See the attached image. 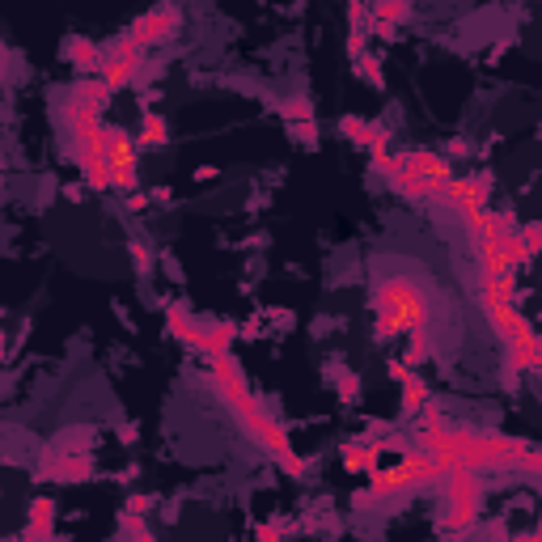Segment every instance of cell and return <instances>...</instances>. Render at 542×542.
Returning a JSON list of instances; mask_svg holds the SVG:
<instances>
[{
  "label": "cell",
  "mask_w": 542,
  "mask_h": 542,
  "mask_svg": "<svg viewBox=\"0 0 542 542\" xmlns=\"http://www.w3.org/2000/svg\"><path fill=\"white\" fill-rule=\"evenodd\" d=\"M513 542H542V534L538 530H521V534H513Z\"/></svg>",
  "instance_id": "e575fe53"
},
{
  "label": "cell",
  "mask_w": 542,
  "mask_h": 542,
  "mask_svg": "<svg viewBox=\"0 0 542 542\" xmlns=\"http://www.w3.org/2000/svg\"><path fill=\"white\" fill-rule=\"evenodd\" d=\"M136 437H140L136 424H119V441H123V445H136Z\"/></svg>",
  "instance_id": "836d02e7"
},
{
  "label": "cell",
  "mask_w": 542,
  "mask_h": 542,
  "mask_svg": "<svg viewBox=\"0 0 542 542\" xmlns=\"http://www.w3.org/2000/svg\"><path fill=\"white\" fill-rule=\"evenodd\" d=\"M123 509L136 513V517H144V513L153 509V500H149V496H128V504H123Z\"/></svg>",
  "instance_id": "1f68e13d"
},
{
  "label": "cell",
  "mask_w": 542,
  "mask_h": 542,
  "mask_svg": "<svg viewBox=\"0 0 542 542\" xmlns=\"http://www.w3.org/2000/svg\"><path fill=\"white\" fill-rule=\"evenodd\" d=\"M517 242H521V255H526V263H534L538 246H542V225H538V221L517 225Z\"/></svg>",
  "instance_id": "d4e9b609"
},
{
  "label": "cell",
  "mask_w": 542,
  "mask_h": 542,
  "mask_svg": "<svg viewBox=\"0 0 542 542\" xmlns=\"http://www.w3.org/2000/svg\"><path fill=\"white\" fill-rule=\"evenodd\" d=\"M343 466L356 475H373V471H382V449H377V441L352 437L348 445H343Z\"/></svg>",
  "instance_id": "e0dca14e"
},
{
  "label": "cell",
  "mask_w": 542,
  "mask_h": 542,
  "mask_svg": "<svg viewBox=\"0 0 542 542\" xmlns=\"http://www.w3.org/2000/svg\"><path fill=\"white\" fill-rule=\"evenodd\" d=\"M348 26H352L356 34H369V5L352 0V5H348Z\"/></svg>",
  "instance_id": "f546056e"
},
{
  "label": "cell",
  "mask_w": 542,
  "mask_h": 542,
  "mask_svg": "<svg viewBox=\"0 0 542 542\" xmlns=\"http://www.w3.org/2000/svg\"><path fill=\"white\" fill-rule=\"evenodd\" d=\"M144 208H149V195H144V191H132V195H128V212H144Z\"/></svg>",
  "instance_id": "d6a6232c"
},
{
  "label": "cell",
  "mask_w": 542,
  "mask_h": 542,
  "mask_svg": "<svg viewBox=\"0 0 542 542\" xmlns=\"http://www.w3.org/2000/svg\"><path fill=\"white\" fill-rule=\"evenodd\" d=\"M483 496H487V483L483 475L471 471H449L441 479V530L445 534H466L475 530V521L483 513Z\"/></svg>",
  "instance_id": "5b68a950"
},
{
  "label": "cell",
  "mask_w": 542,
  "mask_h": 542,
  "mask_svg": "<svg viewBox=\"0 0 542 542\" xmlns=\"http://www.w3.org/2000/svg\"><path fill=\"white\" fill-rule=\"evenodd\" d=\"M144 64H149V60H144V51L119 34V39L106 47V60H102V68H98V81L111 89V94H119V89H136Z\"/></svg>",
  "instance_id": "ba28073f"
},
{
  "label": "cell",
  "mask_w": 542,
  "mask_h": 542,
  "mask_svg": "<svg viewBox=\"0 0 542 542\" xmlns=\"http://www.w3.org/2000/svg\"><path fill=\"white\" fill-rule=\"evenodd\" d=\"M331 386H335V394H339V399L343 403H356L360 399V377L352 373V369H335V377H331Z\"/></svg>",
  "instance_id": "cb8c5ba5"
},
{
  "label": "cell",
  "mask_w": 542,
  "mask_h": 542,
  "mask_svg": "<svg viewBox=\"0 0 542 542\" xmlns=\"http://www.w3.org/2000/svg\"><path fill=\"white\" fill-rule=\"evenodd\" d=\"M233 343H238V322H208V327L195 331L191 339V352H200L204 360H216V356H233Z\"/></svg>",
  "instance_id": "4fadbf2b"
},
{
  "label": "cell",
  "mask_w": 542,
  "mask_h": 542,
  "mask_svg": "<svg viewBox=\"0 0 542 542\" xmlns=\"http://www.w3.org/2000/svg\"><path fill=\"white\" fill-rule=\"evenodd\" d=\"M276 115H280L284 123H310V119H314V102L305 98V94L284 98V102H276Z\"/></svg>",
  "instance_id": "44dd1931"
},
{
  "label": "cell",
  "mask_w": 542,
  "mask_h": 542,
  "mask_svg": "<svg viewBox=\"0 0 542 542\" xmlns=\"http://www.w3.org/2000/svg\"><path fill=\"white\" fill-rule=\"evenodd\" d=\"M369 51V34H356V30H348V56L356 60V56H365Z\"/></svg>",
  "instance_id": "4dcf8cb0"
},
{
  "label": "cell",
  "mask_w": 542,
  "mask_h": 542,
  "mask_svg": "<svg viewBox=\"0 0 542 542\" xmlns=\"http://www.w3.org/2000/svg\"><path fill=\"white\" fill-rule=\"evenodd\" d=\"M64 60H68V68H77L81 77H89V72H98V68H102L106 51H102V43L85 39V34H72V39L64 43Z\"/></svg>",
  "instance_id": "2e32d148"
},
{
  "label": "cell",
  "mask_w": 542,
  "mask_h": 542,
  "mask_svg": "<svg viewBox=\"0 0 542 542\" xmlns=\"http://www.w3.org/2000/svg\"><path fill=\"white\" fill-rule=\"evenodd\" d=\"M432 208H441L449 216H462L466 212H479V208H492V174H466V178H449V183L437 191Z\"/></svg>",
  "instance_id": "52a82bcc"
},
{
  "label": "cell",
  "mask_w": 542,
  "mask_h": 542,
  "mask_svg": "<svg viewBox=\"0 0 542 542\" xmlns=\"http://www.w3.org/2000/svg\"><path fill=\"white\" fill-rule=\"evenodd\" d=\"M411 5L407 0H373L369 5V26H390V30H399L403 22H411Z\"/></svg>",
  "instance_id": "ac0fdd59"
},
{
  "label": "cell",
  "mask_w": 542,
  "mask_h": 542,
  "mask_svg": "<svg viewBox=\"0 0 542 542\" xmlns=\"http://www.w3.org/2000/svg\"><path fill=\"white\" fill-rule=\"evenodd\" d=\"M415 271V267H411ZM407 271L394 276H377L373 284V339L390 343L394 335H411V331H428L432 322V293Z\"/></svg>",
  "instance_id": "3957f363"
},
{
  "label": "cell",
  "mask_w": 542,
  "mask_h": 542,
  "mask_svg": "<svg viewBox=\"0 0 542 542\" xmlns=\"http://www.w3.org/2000/svg\"><path fill=\"white\" fill-rule=\"evenodd\" d=\"M0 187H5V174H0Z\"/></svg>",
  "instance_id": "74e56055"
},
{
  "label": "cell",
  "mask_w": 542,
  "mask_h": 542,
  "mask_svg": "<svg viewBox=\"0 0 542 542\" xmlns=\"http://www.w3.org/2000/svg\"><path fill=\"white\" fill-rule=\"evenodd\" d=\"M136 140H140V149H144V144H166V140H170V119L157 115V111H144V115H140Z\"/></svg>",
  "instance_id": "ffe728a7"
},
{
  "label": "cell",
  "mask_w": 542,
  "mask_h": 542,
  "mask_svg": "<svg viewBox=\"0 0 542 542\" xmlns=\"http://www.w3.org/2000/svg\"><path fill=\"white\" fill-rule=\"evenodd\" d=\"M487 542H513V534L509 530H492V538H487Z\"/></svg>",
  "instance_id": "d590c367"
},
{
  "label": "cell",
  "mask_w": 542,
  "mask_h": 542,
  "mask_svg": "<svg viewBox=\"0 0 542 542\" xmlns=\"http://www.w3.org/2000/svg\"><path fill=\"white\" fill-rule=\"evenodd\" d=\"M411 454L432 458L445 471H521V475H542V454L526 437H504L492 428H466V424H445V428H415L411 432Z\"/></svg>",
  "instance_id": "6da1fadb"
},
{
  "label": "cell",
  "mask_w": 542,
  "mask_h": 542,
  "mask_svg": "<svg viewBox=\"0 0 542 542\" xmlns=\"http://www.w3.org/2000/svg\"><path fill=\"white\" fill-rule=\"evenodd\" d=\"M111 89H106L98 77H85L68 89V94L60 98V128L64 136H77V132H89V128H98L102 115H106V106H111Z\"/></svg>",
  "instance_id": "8992f818"
},
{
  "label": "cell",
  "mask_w": 542,
  "mask_h": 542,
  "mask_svg": "<svg viewBox=\"0 0 542 542\" xmlns=\"http://www.w3.org/2000/svg\"><path fill=\"white\" fill-rule=\"evenodd\" d=\"M390 377L403 386V420H407V415H420V407L428 403V382L415 369H407L403 360H394V365H390Z\"/></svg>",
  "instance_id": "9a60e30c"
},
{
  "label": "cell",
  "mask_w": 542,
  "mask_h": 542,
  "mask_svg": "<svg viewBox=\"0 0 542 542\" xmlns=\"http://www.w3.org/2000/svg\"><path fill=\"white\" fill-rule=\"evenodd\" d=\"M17 542H56V500L34 496L26 513V530L17 534Z\"/></svg>",
  "instance_id": "5bb4252c"
},
{
  "label": "cell",
  "mask_w": 542,
  "mask_h": 542,
  "mask_svg": "<svg viewBox=\"0 0 542 542\" xmlns=\"http://www.w3.org/2000/svg\"><path fill=\"white\" fill-rule=\"evenodd\" d=\"M34 479L85 483V479H94V458H89V454H72V449H60V445H51L47 454L39 458V471H34Z\"/></svg>",
  "instance_id": "8fae6325"
},
{
  "label": "cell",
  "mask_w": 542,
  "mask_h": 542,
  "mask_svg": "<svg viewBox=\"0 0 542 542\" xmlns=\"http://www.w3.org/2000/svg\"><path fill=\"white\" fill-rule=\"evenodd\" d=\"M288 136H293L297 144H305V149H318V123H288Z\"/></svg>",
  "instance_id": "83f0119b"
},
{
  "label": "cell",
  "mask_w": 542,
  "mask_h": 542,
  "mask_svg": "<svg viewBox=\"0 0 542 542\" xmlns=\"http://www.w3.org/2000/svg\"><path fill=\"white\" fill-rule=\"evenodd\" d=\"M166 331H170V339H183L187 348H191V339H195V331H200V322L191 318L187 301H166Z\"/></svg>",
  "instance_id": "d6986e66"
},
{
  "label": "cell",
  "mask_w": 542,
  "mask_h": 542,
  "mask_svg": "<svg viewBox=\"0 0 542 542\" xmlns=\"http://www.w3.org/2000/svg\"><path fill=\"white\" fill-rule=\"evenodd\" d=\"M9 356V348H5V335H0V360H5Z\"/></svg>",
  "instance_id": "8d00e7d4"
},
{
  "label": "cell",
  "mask_w": 542,
  "mask_h": 542,
  "mask_svg": "<svg viewBox=\"0 0 542 542\" xmlns=\"http://www.w3.org/2000/svg\"><path fill=\"white\" fill-rule=\"evenodd\" d=\"M208 382H212L216 394H221V403H225L233 415H238V424L246 428V437L255 441L259 449H267V454L284 466V475L301 479V475H305V458L293 449L288 432H284L276 420H271V415L263 411V403L255 399V394H250L238 356H216V360H208Z\"/></svg>",
  "instance_id": "7a4b0ae2"
},
{
  "label": "cell",
  "mask_w": 542,
  "mask_h": 542,
  "mask_svg": "<svg viewBox=\"0 0 542 542\" xmlns=\"http://www.w3.org/2000/svg\"><path fill=\"white\" fill-rule=\"evenodd\" d=\"M449 471L445 466H437L432 458H420V454H407L399 458L394 466H386V471H373L369 475V487H360V492L352 496L356 509H369V504H399L415 492H428V487H441Z\"/></svg>",
  "instance_id": "277c9868"
},
{
  "label": "cell",
  "mask_w": 542,
  "mask_h": 542,
  "mask_svg": "<svg viewBox=\"0 0 542 542\" xmlns=\"http://www.w3.org/2000/svg\"><path fill=\"white\" fill-rule=\"evenodd\" d=\"M390 161L399 170L415 174V178H424V183H449L454 178V166H449V157L445 153H432V149H411V153H390Z\"/></svg>",
  "instance_id": "7c38bea8"
},
{
  "label": "cell",
  "mask_w": 542,
  "mask_h": 542,
  "mask_svg": "<svg viewBox=\"0 0 542 542\" xmlns=\"http://www.w3.org/2000/svg\"><path fill=\"white\" fill-rule=\"evenodd\" d=\"M106 157H111L115 170V187L119 191H136V161H140V140L128 128H111L106 123Z\"/></svg>",
  "instance_id": "30bf717a"
},
{
  "label": "cell",
  "mask_w": 542,
  "mask_h": 542,
  "mask_svg": "<svg viewBox=\"0 0 542 542\" xmlns=\"http://www.w3.org/2000/svg\"><path fill=\"white\" fill-rule=\"evenodd\" d=\"M178 30H183V9H178V5H157L149 13H140L136 22L123 30V39L136 43L140 51H149L157 43H170Z\"/></svg>",
  "instance_id": "9c48e42d"
},
{
  "label": "cell",
  "mask_w": 542,
  "mask_h": 542,
  "mask_svg": "<svg viewBox=\"0 0 542 542\" xmlns=\"http://www.w3.org/2000/svg\"><path fill=\"white\" fill-rule=\"evenodd\" d=\"M352 68H356V77L365 81V85H373V89H382L386 85V72H382V60L373 56V51H365V56H356L352 60Z\"/></svg>",
  "instance_id": "603a6c76"
},
{
  "label": "cell",
  "mask_w": 542,
  "mask_h": 542,
  "mask_svg": "<svg viewBox=\"0 0 542 542\" xmlns=\"http://www.w3.org/2000/svg\"><path fill=\"white\" fill-rule=\"evenodd\" d=\"M128 255H132V263H136V276H149V267H153V255H149V246H144L140 238H132Z\"/></svg>",
  "instance_id": "f1b7e54d"
},
{
  "label": "cell",
  "mask_w": 542,
  "mask_h": 542,
  "mask_svg": "<svg viewBox=\"0 0 542 542\" xmlns=\"http://www.w3.org/2000/svg\"><path fill=\"white\" fill-rule=\"evenodd\" d=\"M339 136H348L352 144H360V149H365V136H369V119H360V115H343V119H339Z\"/></svg>",
  "instance_id": "484cf974"
},
{
  "label": "cell",
  "mask_w": 542,
  "mask_h": 542,
  "mask_svg": "<svg viewBox=\"0 0 542 542\" xmlns=\"http://www.w3.org/2000/svg\"><path fill=\"white\" fill-rule=\"evenodd\" d=\"M424 360H432V331H411L407 335V369H420Z\"/></svg>",
  "instance_id": "7402d4cb"
},
{
  "label": "cell",
  "mask_w": 542,
  "mask_h": 542,
  "mask_svg": "<svg viewBox=\"0 0 542 542\" xmlns=\"http://www.w3.org/2000/svg\"><path fill=\"white\" fill-rule=\"evenodd\" d=\"M445 424H454V420H449V411L441 407V403H424L420 407V428H445Z\"/></svg>",
  "instance_id": "4316f807"
}]
</instances>
